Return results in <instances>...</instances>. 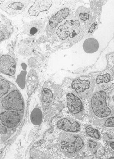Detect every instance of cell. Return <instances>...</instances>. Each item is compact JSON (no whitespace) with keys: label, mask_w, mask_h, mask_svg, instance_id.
<instances>
[{"label":"cell","mask_w":114,"mask_h":159,"mask_svg":"<svg viewBox=\"0 0 114 159\" xmlns=\"http://www.w3.org/2000/svg\"><path fill=\"white\" fill-rule=\"evenodd\" d=\"M107 98L106 92L103 90L97 91L93 93L89 99V117L98 120L112 116L114 109L108 106Z\"/></svg>","instance_id":"6da1fadb"},{"label":"cell","mask_w":114,"mask_h":159,"mask_svg":"<svg viewBox=\"0 0 114 159\" xmlns=\"http://www.w3.org/2000/svg\"><path fill=\"white\" fill-rule=\"evenodd\" d=\"M86 146L84 137L80 134L60 133L57 146L66 155H75L83 151Z\"/></svg>","instance_id":"7a4b0ae2"},{"label":"cell","mask_w":114,"mask_h":159,"mask_svg":"<svg viewBox=\"0 0 114 159\" xmlns=\"http://www.w3.org/2000/svg\"><path fill=\"white\" fill-rule=\"evenodd\" d=\"M81 30L79 20H66L57 27L54 33L57 38L61 41H69L77 37Z\"/></svg>","instance_id":"3957f363"},{"label":"cell","mask_w":114,"mask_h":159,"mask_svg":"<svg viewBox=\"0 0 114 159\" xmlns=\"http://www.w3.org/2000/svg\"><path fill=\"white\" fill-rule=\"evenodd\" d=\"M24 98L17 88L1 99V111L11 110L24 113Z\"/></svg>","instance_id":"277c9868"},{"label":"cell","mask_w":114,"mask_h":159,"mask_svg":"<svg viewBox=\"0 0 114 159\" xmlns=\"http://www.w3.org/2000/svg\"><path fill=\"white\" fill-rule=\"evenodd\" d=\"M71 88L72 92L81 99H87L93 94L94 85L89 80L78 78L72 82Z\"/></svg>","instance_id":"5b68a950"},{"label":"cell","mask_w":114,"mask_h":159,"mask_svg":"<svg viewBox=\"0 0 114 159\" xmlns=\"http://www.w3.org/2000/svg\"><path fill=\"white\" fill-rule=\"evenodd\" d=\"M66 97L67 107L70 113L78 120L84 119L86 114L81 98L72 92H67Z\"/></svg>","instance_id":"8992f818"},{"label":"cell","mask_w":114,"mask_h":159,"mask_svg":"<svg viewBox=\"0 0 114 159\" xmlns=\"http://www.w3.org/2000/svg\"><path fill=\"white\" fill-rule=\"evenodd\" d=\"M24 113L11 110L1 111V124L11 129L20 125L23 119Z\"/></svg>","instance_id":"52a82bcc"},{"label":"cell","mask_w":114,"mask_h":159,"mask_svg":"<svg viewBox=\"0 0 114 159\" xmlns=\"http://www.w3.org/2000/svg\"><path fill=\"white\" fill-rule=\"evenodd\" d=\"M30 2V1H4L0 8L9 15H16L24 11Z\"/></svg>","instance_id":"ba28073f"},{"label":"cell","mask_w":114,"mask_h":159,"mask_svg":"<svg viewBox=\"0 0 114 159\" xmlns=\"http://www.w3.org/2000/svg\"><path fill=\"white\" fill-rule=\"evenodd\" d=\"M56 128L63 132L79 133L81 130V125L78 121L70 117H64L57 120Z\"/></svg>","instance_id":"9c48e42d"},{"label":"cell","mask_w":114,"mask_h":159,"mask_svg":"<svg viewBox=\"0 0 114 159\" xmlns=\"http://www.w3.org/2000/svg\"><path fill=\"white\" fill-rule=\"evenodd\" d=\"M70 13V10L67 7L59 10L49 20L47 26V32L50 34L55 33L56 29L66 20Z\"/></svg>","instance_id":"30bf717a"},{"label":"cell","mask_w":114,"mask_h":159,"mask_svg":"<svg viewBox=\"0 0 114 159\" xmlns=\"http://www.w3.org/2000/svg\"><path fill=\"white\" fill-rule=\"evenodd\" d=\"M57 92L48 85L46 84L42 89L40 100L44 110L49 108L57 98Z\"/></svg>","instance_id":"8fae6325"},{"label":"cell","mask_w":114,"mask_h":159,"mask_svg":"<svg viewBox=\"0 0 114 159\" xmlns=\"http://www.w3.org/2000/svg\"><path fill=\"white\" fill-rule=\"evenodd\" d=\"M53 3L52 1H36L29 8L27 14L31 18H37L40 14L48 11Z\"/></svg>","instance_id":"7c38bea8"},{"label":"cell","mask_w":114,"mask_h":159,"mask_svg":"<svg viewBox=\"0 0 114 159\" xmlns=\"http://www.w3.org/2000/svg\"><path fill=\"white\" fill-rule=\"evenodd\" d=\"M16 63L11 56L3 55L1 56L0 60V71L1 73L9 76H12L15 73Z\"/></svg>","instance_id":"4fadbf2b"},{"label":"cell","mask_w":114,"mask_h":159,"mask_svg":"<svg viewBox=\"0 0 114 159\" xmlns=\"http://www.w3.org/2000/svg\"><path fill=\"white\" fill-rule=\"evenodd\" d=\"M44 26V23L41 20H33L24 25L23 32L30 37H34L41 33Z\"/></svg>","instance_id":"5bb4252c"},{"label":"cell","mask_w":114,"mask_h":159,"mask_svg":"<svg viewBox=\"0 0 114 159\" xmlns=\"http://www.w3.org/2000/svg\"><path fill=\"white\" fill-rule=\"evenodd\" d=\"M38 84V75L35 70L31 69L27 75L26 82L27 92L29 98L34 93L37 89Z\"/></svg>","instance_id":"9a60e30c"},{"label":"cell","mask_w":114,"mask_h":159,"mask_svg":"<svg viewBox=\"0 0 114 159\" xmlns=\"http://www.w3.org/2000/svg\"><path fill=\"white\" fill-rule=\"evenodd\" d=\"M83 48L88 53L96 52L99 48L98 42L93 38H89L85 40L83 44Z\"/></svg>","instance_id":"2e32d148"},{"label":"cell","mask_w":114,"mask_h":159,"mask_svg":"<svg viewBox=\"0 0 114 159\" xmlns=\"http://www.w3.org/2000/svg\"><path fill=\"white\" fill-rule=\"evenodd\" d=\"M16 87L12 83L1 76L0 79V98H2L8 94Z\"/></svg>","instance_id":"e0dca14e"},{"label":"cell","mask_w":114,"mask_h":159,"mask_svg":"<svg viewBox=\"0 0 114 159\" xmlns=\"http://www.w3.org/2000/svg\"><path fill=\"white\" fill-rule=\"evenodd\" d=\"M30 119L34 125H40L43 119V113L41 109L38 107L34 108L31 112Z\"/></svg>","instance_id":"ac0fdd59"},{"label":"cell","mask_w":114,"mask_h":159,"mask_svg":"<svg viewBox=\"0 0 114 159\" xmlns=\"http://www.w3.org/2000/svg\"><path fill=\"white\" fill-rule=\"evenodd\" d=\"M93 123L97 126L103 128H114V116H112L102 119L95 120Z\"/></svg>","instance_id":"d6986e66"},{"label":"cell","mask_w":114,"mask_h":159,"mask_svg":"<svg viewBox=\"0 0 114 159\" xmlns=\"http://www.w3.org/2000/svg\"><path fill=\"white\" fill-rule=\"evenodd\" d=\"M85 133L88 137L96 141H98L102 138V136L98 130L91 125H89L85 129Z\"/></svg>","instance_id":"ffe728a7"},{"label":"cell","mask_w":114,"mask_h":159,"mask_svg":"<svg viewBox=\"0 0 114 159\" xmlns=\"http://www.w3.org/2000/svg\"><path fill=\"white\" fill-rule=\"evenodd\" d=\"M25 69L24 70H21L20 74L17 76L16 81L18 86L21 89H25L26 84V78L27 71Z\"/></svg>","instance_id":"44dd1931"},{"label":"cell","mask_w":114,"mask_h":159,"mask_svg":"<svg viewBox=\"0 0 114 159\" xmlns=\"http://www.w3.org/2000/svg\"><path fill=\"white\" fill-rule=\"evenodd\" d=\"M88 149L91 151H96L102 146L101 143L96 140L89 138L87 140L86 144Z\"/></svg>","instance_id":"7402d4cb"},{"label":"cell","mask_w":114,"mask_h":159,"mask_svg":"<svg viewBox=\"0 0 114 159\" xmlns=\"http://www.w3.org/2000/svg\"><path fill=\"white\" fill-rule=\"evenodd\" d=\"M111 79V75L108 73L99 75L96 78V82L98 84H100L103 83H108L110 81Z\"/></svg>","instance_id":"603a6c76"},{"label":"cell","mask_w":114,"mask_h":159,"mask_svg":"<svg viewBox=\"0 0 114 159\" xmlns=\"http://www.w3.org/2000/svg\"><path fill=\"white\" fill-rule=\"evenodd\" d=\"M12 129H9L6 127L4 126V125L1 124V139L3 137V140H5L8 137L10 134H11Z\"/></svg>","instance_id":"cb8c5ba5"},{"label":"cell","mask_w":114,"mask_h":159,"mask_svg":"<svg viewBox=\"0 0 114 159\" xmlns=\"http://www.w3.org/2000/svg\"><path fill=\"white\" fill-rule=\"evenodd\" d=\"M79 18L81 21H87L89 20V14L86 12H80L79 14Z\"/></svg>","instance_id":"d4e9b609"},{"label":"cell","mask_w":114,"mask_h":159,"mask_svg":"<svg viewBox=\"0 0 114 159\" xmlns=\"http://www.w3.org/2000/svg\"><path fill=\"white\" fill-rule=\"evenodd\" d=\"M96 25L97 24H96V23H93V24H92V26L91 27L90 29H89V33H92V32L93 31V30H94L95 28H96Z\"/></svg>","instance_id":"484cf974"},{"label":"cell","mask_w":114,"mask_h":159,"mask_svg":"<svg viewBox=\"0 0 114 159\" xmlns=\"http://www.w3.org/2000/svg\"><path fill=\"white\" fill-rule=\"evenodd\" d=\"M0 36H1V41H2V40H3L4 39H5V34H4V33L3 32L2 30L1 31V34H0Z\"/></svg>","instance_id":"4316f807"},{"label":"cell","mask_w":114,"mask_h":159,"mask_svg":"<svg viewBox=\"0 0 114 159\" xmlns=\"http://www.w3.org/2000/svg\"><path fill=\"white\" fill-rule=\"evenodd\" d=\"M110 147L114 150V141H111L109 143Z\"/></svg>","instance_id":"83f0119b"},{"label":"cell","mask_w":114,"mask_h":159,"mask_svg":"<svg viewBox=\"0 0 114 159\" xmlns=\"http://www.w3.org/2000/svg\"><path fill=\"white\" fill-rule=\"evenodd\" d=\"M108 159H114V157H110V158H108Z\"/></svg>","instance_id":"f1b7e54d"}]
</instances>
